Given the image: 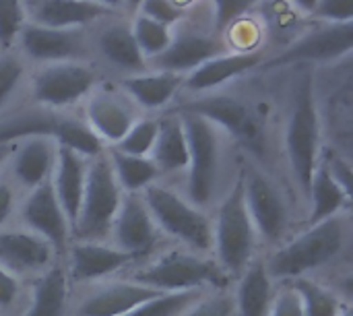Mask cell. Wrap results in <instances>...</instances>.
Here are the masks:
<instances>
[{"instance_id": "obj_24", "label": "cell", "mask_w": 353, "mask_h": 316, "mask_svg": "<svg viewBox=\"0 0 353 316\" xmlns=\"http://www.w3.org/2000/svg\"><path fill=\"white\" fill-rule=\"evenodd\" d=\"M105 6L93 0H37L33 23L52 29H81L101 17H108Z\"/></svg>"}, {"instance_id": "obj_15", "label": "cell", "mask_w": 353, "mask_h": 316, "mask_svg": "<svg viewBox=\"0 0 353 316\" xmlns=\"http://www.w3.org/2000/svg\"><path fill=\"white\" fill-rule=\"evenodd\" d=\"M21 219L27 230L41 236L54 250H62L70 236V224L56 199V192L50 182L37 186L27 197Z\"/></svg>"}, {"instance_id": "obj_40", "label": "cell", "mask_w": 353, "mask_h": 316, "mask_svg": "<svg viewBox=\"0 0 353 316\" xmlns=\"http://www.w3.org/2000/svg\"><path fill=\"white\" fill-rule=\"evenodd\" d=\"M23 62L10 54H0V108L8 101L23 79Z\"/></svg>"}, {"instance_id": "obj_31", "label": "cell", "mask_w": 353, "mask_h": 316, "mask_svg": "<svg viewBox=\"0 0 353 316\" xmlns=\"http://www.w3.org/2000/svg\"><path fill=\"white\" fill-rule=\"evenodd\" d=\"M108 159L112 166V172L122 188V192H143L155 180L159 178L157 166L149 157H139V155H126L116 149L108 151Z\"/></svg>"}, {"instance_id": "obj_27", "label": "cell", "mask_w": 353, "mask_h": 316, "mask_svg": "<svg viewBox=\"0 0 353 316\" xmlns=\"http://www.w3.org/2000/svg\"><path fill=\"white\" fill-rule=\"evenodd\" d=\"M97 50L110 64H114L120 70L137 75L143 72L147 66V60L134 41L130 25L126 23L105 25L97 35Z\"/></svg>"}, {"instance_id": "obj_46", "label": "cell", "mask_w": 353, "mask_h": 316, "mask_svg": "<svg viewBox=\"0 0 353 316\" xmlns=\"http://www.w3.org/2000/svg\"><path fill=\"white\" fill-rule=\"evenodd\" d=\"M93 2H97V4H101V6H105L108 10H112V8H118V6H122L126 0H93Z\"/></svg>"}, {"instance_id": "obj_28", "label": "cell", "mask_w": 353, "mask_h": 316, "mask_svg": "<svg viewBox=\"0 0 353 316\" xmlns=\"http://www.w3.org/2000/svg\"><path fill=\"white\" fill-rule=\"evenodd\" d=\"M149 159L159 172H178L188 166V141L180 114L159 120V130L149 153Z\"/></svg>"}, {"instance_id": "obj_47", "label": "cell", "mask_w": 353, "mask_h": 316, "mask_svg": "<svg viewBox=\"0 0 353 316\" xmlns=\"http://www.w3.org/2000/svg\"><path fill=\"white\" fill-rule=\"evenodd\" d=\"M8 153H10V149H8V145H0V166H2V161L8 157Z\"/></svg>"}, {"instance_id": "obj_42", "label": "cell", "mask_w": 353, "mask_h": 316, "mask_svg": "<svg viewBox=\"0 0 353 316\" xmlns=\"http://www.w3.org/2000/svg\"><path fill=\"white\" fill-rule=\"evenodd\" d=\"M312 14L325 23H353V0H319Z\"/></svg>"}, {"instance_id": "obj_22", "label": "cell", "mask_w": 353, "mask_h": 316, "mask_svg": "<svg viewBox=\"0 0 353 316\" xmlns=\"http://www.w3.org/2000/svg\"><path fill=\"white\" fill-rule=\"evenodd\" d=\"M85 176H87V161L83 155L58 147V157H56V166L50 178V184L56 192V199L70 224H72L79 215V207L83 201V190H85Z\"/></svg>"}, {"instance_id": "obj_35", "label": "cell", "mask_w": 353, "mask_h": 316, "mask_svg": "<svg viewBox=\"0 0 353 316\" xmlns=\"http://www.w3.org/2000/svg\"><path fill=\"white\" fill-rule=\"evenodd\" d=\"M201 296V292H178V294H161L124 316H182L184 310Z\"/></svg>"}, {"instance_id": "obj_11", "label": "cell", "mask_w": 353, "mask_h": 316, "mask_svg": "<svg viewBox=\"0 0 353 316\" xmlns=\"http://www.w3.org/2000/svg\"><path fill=\"white\" fill-rule=\"evenodd\" d=\"M242 184H244V201L250 219L256 228V234H261L265 240L271 242L279 240L290 224V211L281 192L259 170H244Z\"/></svg>"}, {"instance_id": "obj_4", "label": "cell", "mask_w": 353, "mask_h": 316, "mask_svg": "<svg viewBox=\"0 0 353 316\" xmlns=\"http://www.w3.org/2000/svg\"><path fill=\"white\" fill-rule=\"evenodd\" d=\"M29 137L50 139L58 147L70 149L89 159L103 153V143L93 135L87 122L50 108L23 112L0 124V145H10L12 141H23Z\"/></svg>"}, {"instance_id": "obj_21", "label": "cell", "mask_w": 353, "mask_h": 316, "mask_svg": "<svg viewBox=\"0 0 353 316\" xmlns=\"http://www.w3.org/2000/svg\"><path fill=\"white\" fill-rule=\"evenodd\" d=\"M263 56L261 52H223L219 56H213L211 60L203 62L194 70L188 72V77L182 81L186 89L203 93L221 87L223 83L256 68L261 64Z\"/></svg>"}, {"instance_id": "obj_2", "label": "cell", "mask_w": 353, "mask_h": 316, "mask_svg": "<svg viewBox=\"0 0 353 316\" xmlns=\"http://www.w3.org/2000/svg\"><path fill=\"white\" fill-rule=\"evenodd\" d=\"M321 114L316 103L314 79L302 75L292 99V112L285 124V153L298 186L308 192L321 159Z\"/></svg>"}, {"instance_id": "obj_14", "label": "cell", "mask_w": 353, "mask_h": 316, "mask_svg": "<svg viewBox=\"0 0 353 316\" xmlns=\"http://www.w3.org/2000/svg\"><path fill=\"white\" fill-rule=\"evenodd\" d=\"M21 50L35 62H72L83 56L85 37L81 29H52L27 23L19 35Z\"/></svg>"}, {"instance_id": "obj_19", "label": "cell", "mask_w": 353, "mask_h": 316, "mask_svg": "<svg viewBox=\"0 0 353 316\" xmlns=\"http://www.w3.org/2000/svg\"><path fill=\"white\" fill-rule=\"evenodd\" d=\"M54 248L29 230L0 232V265L17 273H43L50 269Z\"/></svg>"}, {"instance_id": "obj_45", "label": "cell", "mask_w": 353, "mask_h": 316, "mask_svg": "<svg viewBox=\"0 0 353 316\" xmlns=\"http://www.w3.org/2000/svg\"><path fill=\"white\" fill-rule=\"evenodd\" d=\"M294 4H296V8L298 10H302L304 14H312L314 12V8H316V2L319 0H292Z\"/></svg>"}, {"instance_id": "obj_1", "label": "cell", "mask_w": 353, "mask_h": 316, "mask_svg": "<svg viewBox=\"0 0 353 316\" xmlns=\"http://www.w3.org/2000/svg\"><path fill=\"white\" fill-rule=\"evenodd\" d=\"M347 228L343 217H331L319 224H312L306 232L279 246L269 261H265L269 277L275 282H292L304 277L308 271L329 265L337 259L345 246Z\"/></svg>"}, {"instance_id": "obj_37", "label": "cell", "mask_w": 353, "mask_h": 316, "mask_svg": "<svg viewBox=\"0 0 353 316\" xmlns=\"http://www.w3.org/2000/svg\"><path fill=\"white\" fill-rule=\"evenodd\" d=\"M259 0H211L213 4V31L219 35L240 19L256 4Z\"/></svg>"}, {"instance_id": "obj_39", "label": "cell", "mask_w": 353, "mask_h": 316, "mask_svg": "<svg viewBox=\"0 0 353 316\" xmlns=\"http://www.w3.org/2000/svg\"><path fill=\"white\" fill-rule=\"evenodd\" d=\"M139 12L168 27H174L184 17V8L178 6L174 0H141Z\"/></svg>"}, {"instance_id": "obj_38", "label": "cell", "mask_w": 353, "mask_h": 316, "mask_svg": "<svg viewBox=\"0 0 353 316\" xmlns=\"http://www.w3.org/2000/svg\"><path fill=\"white\" fill-rule=\"evenodd\" d=\"M182 316H236L234 298L225 294L215 296H199Z\"/></svg>"}, {"instance_id": "obj_41", "label": "cell", "mask_w": 353, "mask_h": 316, "mask_svg": "<svg viewBox=\"0 0 353 316\" xmlns=\"http://www.w3.org/2000/svg\"><path fill=\"white\" fill-rule=\"evenodd\" d=\"M269 316H304V306L300 300V294L292 284L275 290Z\"/></svg>"}, {"instance_id": "obj_18", "label": "cell", "mask_w": 353, "mask_h": 316, "mask_svg": "<svg viewBox=\"0 0 353 316\" xmlns=\"http://www.w3.org/2000/svg\"><path fill=\"white\" fill-rule=\"evenodd\" d=\"M137 257L101 240L77 242L70 248V277L74 282H95L128 267Z\"/></svg>"}, {"instance_id": "obj_30", "label": "cell", "mask_w": 353, "mask_h": 316, "mask_svg": "<svg viewBox=\"0 0 353 316\" xmlns=\"http://www.w3.org/2000/svg\"><path fill=\"white\" fill-rule=\"evenodd\" d=\"M306 195L310 197V226L337 217L352 203V195L341 184H337L321 164L316 166Z\"/></svg>"}, {"instance_id": "obj_5", "label": "cell", "mask_w": 353, "mask_h": 316, "mask_svg": "<svg viewBox=\"0 0 353 316\" xmlns=\"http://www.w3.org/2000/svg\"><path fill=\"white\" fill-rule=\"evenodd\" d=\"M122 197L124 192L112 172L108 153L103 151L91 157V161L87 164L83 201L70 232L81 242L103 240L112 230Z\"/></svg>"}, {"instance_id": "obj_3", "label": "cell", "mask_w": 353, "mask_h": 316, "mask_svg": "<svg viewBox=\"0 0 353 316\" xmlns=\"http://www.w3.org/2000/svg\"><path fill=\"white\" fill-rule=\"evenodd\" d=\"M211 228H213V248L219 267L228 275H240L252 263L256 236H259L244 201L242 174L238 176L232 190L219 205L217 215L211 221Z\"/></svg>"}, {"instance_id": "obj_17", "label": "cell", "mask_w": 353, "mask_h": 316, "mask_svg": "<svg viewBox=\"0 0 353 316\" xmlns=\"http://www.w3.org/2000/svg\"><path fill=\"white\" fill-rule=\"evenodd\" d=\"M85 122L93 130V135L103 143H112V147L128 132V128L137 122L132 108L118 97V93L101 89L93 91L85 106Z\"/></svg>"}, {"instance_id": "obj_9", "label": "cell", "mask_w": 353, "mask_h": 316, "mask_svg": "<svg viewBox=\"0 0 353 316\" xmlns=\"http://www.w3.org/2000/svg\"><path fill=\"white\" fill-rule=\"evenodd\" d=\"M95 85V72L81 60L54 62L41 66L31 81V91L37 103L50 110H60L89 95Z\"/></svg>"}, {"instance_id": "obj_12", "label": "cell", "mask_w": 353, "mask_h": 316, "mask_svg": "<svg viewBox=\"0 0 353 316\" xmlns=\"http://www.w3.org/2000/svg\"><path fill=\"white\" fill-rule=\"evenodd\" d=\"M186 114L201 116L209 120L213 126L225 128L230 135H234L238 141H242L246 147H261V128L256 126L250 110L244 101L230 97V95H207L192 99L182 108Z\"/></svg>"}, {"instance_id": "obj_33", "label": "cell", "mask_w": 353, "mask_h": 316, "mask_svg": "<svg viewBox=\"0 0 353 316\" xmlns=\"http://www.w3.org/2000/svg\"><path fill=\"white\" fill-rule=\"evenodd\" d=\"M130 31L134 35V41L141 50V54L147 58H157L159 54L165 52V48L170 46L172 41V35H174V29L163 25V23H157L145 14H137L130 23Z\"/></svg>"}, {"instance_id": "obj_48", "label": "cell", "mask_w": 353, "mask_h": 316, "mask_svg": "<svg viewBox=\"0 0 353 316\" xmlns=\"http://www.w3.org/2000/svg\"><path fill=\"white\" fill-rule=\"evenodd\" d=\"M126 2H130V4H134V6H139V4H141V0H126Z\"/></svg>"}, {"instance_id": "obj_20", "label": "cell", "mask_w": 353, "mask_h": 316, "mask_svg": "<svg viewBox=\"0 0 353 316\" xmlns=\"http://www.w3.org/2000/svg\"><path fill=\"white\" fill-rule=\"evenodd\" d=\"M157 296L161 292L132 279L108 284L79 306V316H124Z\"/></svg>"}, {"instance_id": "obj_8", "label": "cell", "mask_w": 353, "mask_h": 316, "mask_svg": "<svg viewBox=\"0 0 353 316\" xmlns=\"http://www.w3.org/2000/svg\"><path fill=\"white\" fill-rule=\"evenodd\" d=\"M188 141V201L203 207L211 201L219 172V137L217 126L209 120L178 112Z\"/></svg>"}, {"instance_id": "obj_7", "label": "cell", "mask_w": 353, "mask_h": 316, "mask_svg": "<svg viewBox=\"0 0 353 316\" xmlns=\"http://www.w3.org/2000/svg\"><path fill=\"white\" fill-rule=\"evenodd\" d=\"M143 192L145 205L157 230L180 240L196 253H207L213 248L211 219L196 205H192L178 192L157 184H151Z\"/></svg>"}, {"instance_id": "obj_6", "label": "cell", "mask_w": 353, "mask_h": 316, "mask_svg": "<svg viewBox=\"0 0 353 316\" xmlns=\"http://www.w3.org/2000/svg\"><path fill=\"white\" fill-rule=\"evenodd\" d=\"M228 273L217 261L203 259L192 253L172 250L132 273V282L153 288L161 294L203 292L205 288H225Z\"/></svg>"}, {"instance_id": "obj_32", "label": "cell", "mask_w": 353, "mask_h": 316, "mask_svg": "<svg viewBox=\"0 0 353 316\" xmlns=\"http://www.w3.org/2000/svg\"><path fill=\"white\" fill-rule=\"evenodd\" d=\"M296 292L300 294L302 306H304V316H339L343 313L341 300L321 284L306 279V277H296L290 282Z\"/></svg>"}, {"instance_id": "obj_43", "label": "cell", "mask_w": 353, "mask_h": 316, "mask_svg": "<svg viewBox=\"0 0 353 316\" xmlns=\"http://www.w3.org/2000/svg\"><path fill=\"white\" fill-rule=\"evenodd\" d=\"M19 296V279L0 265V306H10Z\"/></svg>"}, {"instance_id": "obj_26", "label": "cell", "mask_w": 353, "mask_h": 316, "mask_svg": "<svg viewBox=\"0 0 353 316\" xmlns=\"http://www.w3.org/2000/svg\"><path fill=\"white\" fill-rule=\"evenodd\" d=\"M182 75L155 70V72H137L122 81V89L143 108L159 110L165 108L178 93L182 85Z\"/></svg>"}, {"instance_id": "obj_34", "label": "cell", "mask_w": 353, "mask_h": 316, "mask_svg": "<svg viewBox=\"0 0 353 316\" xmlns=\"http://www.w3.org/2000/svg\"><path fill=\"white\" fill-rule=\"evenodd\" d=\"M157 130H159V120H153V118L137 120L128 128V132L112 149H116L120 153H126V155L149 157V153L153 149V143H155V137H157Z\"/></svg>"}, {"instance_id": "obj_13", "label": "cell", "mask_w": 353, "mask_h": 316, "mask_svg": "<svg viewBox=\"0 0 353 316\" xmlns=\"http://www.w3.org/2000/svg\"><path fill=\"white\" fill-rule=\"evenodd\" d=\"M110 234L114 238V244L130 253L132 257H141L153 248L159 230L145 205L143 195L126 192L122 197V203L114 217Z\"/></svg>"}, {"instance_id": "obj_44", "label": "cell", "mask_w": 353, "mask_h": 316, "mask_svg": "<svg viewBox=\"0 0 353 316\" xmlns=\"http://www.w3.org/2000/svg\"><path fill=\"white\" fill-rule=\"evenodd\" d=\"M12 205H14L12 190L6 184H0V226L8 219V215L12 211Z\"/></svg>"}, {"instance_id": "obj_10", "label": "cell", "mask_w": 353, "mask_h": 316, "mask_svg": "<svg viewBox=\"0 0 353 316\" xmlns=\"http://www.w3.org/2000/svg\"><path fill=\"white\" fill-rule=\"evenodd\" d=\"M353 48V23H325L292 41L263 68H281L296 62H333L350 56Z\"/></svg>"}, {"instance_id": "obj_29", "label": "cell", "mask_w": 353, "mask_h": 316, "mask_svg": "<svg viewBox=\"0 0 353 316\" xmlns=\"http://www.w3.org/2000/svg\"><path fill=\"white\" fill-rule=\"evenodd\" d=\"M68 306V273L62 267H50L31 288L29 308L23 316H64Z\"/></svg>"}, {"instance_id": "obj_36", "label": "cell", "mask_w": 353, "mask_h": 316, "mask_svg": "<svg viewBox=\"0 0 353 316\" xmlns=\"http://www.w3.org/2000/svg\"><path fill=\"white\" fill-rule=\"evenodd\" d=\"M27 25L23 0H0V50H8Z\"/></svg>"}, {"instance_id": "obj_16", "label": "cell", "mask_w": 353, "mask_h": 316, "mask_svg": "<svg viewBox=\"0 0 353 316\" xmlns=\"http://www.w3.org/2000/svg\"><path fill=\"white\" fill-rule=\"evenodd\" d=\"M225 43L215 33H199V31H180L172 35L170 46L163 54L155 58L157 70L168 72H190L203 62L211 60L213 56H219L225 52Z\"/></svg>"}, {"instance_id": "obj_23", "label": "cell", "mask_w": 353, "mask_h": 316, "mask_svg": "<svg viewBox=\"0 0 353 316\" xmlns=\"http://www.w3.org/2000/svg\"><path fill=\"white\" fill-rule=\"evenodd\" d=\"M58 157V145L43 137H29L19 141V147L14 149L12 157V172L14 178L27 186L37 188L46 182H50L54 166Z\"/></svg>"}, {"instance_id": "obj_25", "label": "cell", "mask_w": 353, "mask_h": 316, "mask_svg": "<svg viewBox=\"0 0 353 316\" xmlns=\"http://www.w3.org/2000/svg\"><path fill=\"white\" fill-rule=\"evenodd\" d=\"M275 288L263 261H252L242 273L234 296L236 316H269Z\"/></svg>"}]
</instances>
